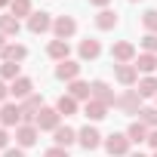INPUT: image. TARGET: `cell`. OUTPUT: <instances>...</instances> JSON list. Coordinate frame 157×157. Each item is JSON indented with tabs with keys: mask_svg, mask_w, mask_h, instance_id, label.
Returning a JSON list of instances; mask_svg holds the SVG:
<instances>
[{
	"mask_svg": "<svg viewBox=\"0 0 157 157\" xmlns=\"http://www.w3.org/2000/svg\"><path fill=\"white\" fill-rule=\"evenodd\" d=\"M129 136H123V132H111L108 139H105V151L108 154H114V157H123V154H129Z\"/></svg>",
	"mask_w": 157,
	"mask_h": 157,
	"instance_id": "6da1fadb",
	"label": "cell"
},
{
	"mask_svg": "<svg viewBox=\"0 0 157 157\" xmlns=\"http://www.w3.org/2000/svg\"><path fill=\"white\" fill-rule=\"evenodd\" d=\"M59 117H62V114H59L56 108H40V114H37L34 126H37L40 132H43V129H52V132H56V129H59Z\"/></svg>",
	"mask_w": 157,
	"mask_h": 157,
	"instance_id": "7a4b0ae2",
	"label": "cell"
},
{
	"mask_svg": "<svg viewBox=\"0 0 157 157\" xmlns=\"http://www.w3.org/2000/svg\"><path fill=\"white\" fill-rule=\"evenodd\" d=\"M111 59H114V62H120V65H129V62L136 59V46H132L129 40H120V43H114V46H111Z\"/></svg>",
	"mask_w": 157,
	"mask_h": 157,
	"instance_id": "3957f363",
	"label": "cell"
},
{
	"mask_svg": "<svg viewBox=\"0 0 157 157\" xmlns=\"http://www.w3.org/2000/svg\"><path fill=\"white\" fill-rule=\"evenodd\" d=\"M90 90H93V99H96V102H102V105H117V96L111 93V86H108L105 80H93Z\"/></svg>",
	"mask_w": 157,
	"mask_h": 157,
	"instance_id": "277c9868",
	"label": "cell"
},
{
	"mask_svg": "<svg viewBox=\"0 0 157 157\" xmlns=\"http://www.w3.org/2000/svg\"><path fill=\"white\" fill-rule=\"evenodd\" d=\"M37 136H40V129H37L34 123H22V126H16V142H19V148H31V145L37 142Z\"/></svg>",
	"mask_w": 157,
	"mask_h": 157,
	"instance_id": "5b68a950",
	"label": "cell"
},
{
	"mask_svg": "<svg viewBox=\"0 0 157 157\" xmlns=\"http://www.w3.org/2000/svg\"><path fill=\"white\" fill-rule=\"evenodd\" d=\"M0 123H3V126H22V108L13 105V102H6L3 108H0Z\"/></svg>",
	"mask_w": 157,
	"mask_h": 157,
	"instance_id": "8992f818",
	"label": "cell"
},
{
	"mask_svg": "<svg viewBox=\"0 0 157 157\" xmlns=\"http://www.w3.org/2000/svg\"><path fill=\"white\" fill-rule=\"evenodd\" d=\"M52 28V19H49V13H31V19H28V31L31 34H43V31H49Z\"/></svg>",
	"mask_w": 157,
	"mask_h": 157,
	"instance_id": "52a82bcc",
	"label": "cell"
},
{
	"mask_svg": "<svg viewBox=\"0 0 157 157\" xmlns=\"http://www.w3.org/2000/svg\"><path fill=\"white\" fill-rule=\"evenodd\" d=\"M52 31H56V37H59V40H68V37L77 31V22H74L71 16H59V19L52 22Z\"/></svg>",
	"mask_w": 157,
	"mask_h": 157,
	"instance_id": "ba28073f",
	"label": "cell"
},
{
	"mask_svg": "<svg viewBox=\"0 0 157 157\" xmlns=\"http://www.w3.org/2000/svg\"><path fill=\"white\" fill-rule=\"evenodd\" d=\"M77 142H80L86 151H93V148H99V145H102V136H99V129H93V126H83L80 132H77Z\"/></svg>",
	"mask_w": 157,
	"mask_h": 157,
	"instance_id": "9c48e42d",
	"label": "cell"
},
{
	"mask_svg": "<svg viewBox=\"0 0 157 157\" xmlns=\"http://www.w3.org/2000/svg\"><path fill=\"white\" fill-rule=\"evenodd\" d=\"M114 74H117V83H123V86H132L139 80V68L136 65H117Z\"/></svg>",
	"mask_w": 157,
	"mask_h": 157,
	"instance_id": "30bf717a",
	"label": "cell"
},
{
	"mask_svg": "<svg viewBox=\"0 0 157 157\" xmlns=\"http://www.w3.org/2000/svg\"><path fill=\"white\" fill-rule=\"evenodd\" d=\"M77 74H80V65L71 62V59L59 62V68H56V77H59V80H77Z\"/></svg>",
	"mask_w": 157,
	"mask_h": 157,
	"instance_id": "8fae6325",
	"label": "cell"
},
{
	"mask_svg": "<svg viewBox=\"0 0 157 157\" xmlns=\"http://www.w3.org/2000/svg\"><path fill=\"white\" fill-rule=\"evenodd\" d=\"M0 56H3V62H22V59H28V49L22 43H6L0 49Z\"/></svg>",
	"mask_w": 157,
	"mask_h": 157,
	"instance_id": "7c38bea8",
	"label": "cell"
},
{
	"mask_svg": "<svg viewBox=\"0 0 157 157\" xmlns=\"http://www.w3.org/2000/svg\"><path fill=\"white\" fill-rule=\"evenodd\" d=\"M31 90H34V83L28 80V77H19V80H13V86H10V96H16V99H28V96H34Z\"/></svg>",
	"mask_w": 157,
	"mask_h": 157,
	"instance_id": "4fadbf2b",
	"label": "cell"
},
{
	"mask_svg": "<svg viewBox=\"0 0 157 157\" xmlns=\"http://www.w3.org/2000/svg\"><path fill=\"white\" fill-rule=\"evenodd\" d=\"M139 99H142V96H139L136 90H129V93H123V96L117 99V105H120L126 114H139Z\"/></svg>",
	"mask_w": 157,
	"mask_h": 157,
	"instance_id": "5bb4252c",
	"label": "cell"
},
{
	"mask_svg": "<svg viewBox=\"0 0 157 157\" xmlns=\"http://www.w3.org/2000/svg\"><path fill=\"white\" fill-rule=\"evenodd\" d=\"M19 31H22V22H19L16 16H0V34H3V37H6V34L16 37Z\"/></svg>",
	"mask_w": 157,
	"mask_h": 157,
	"instance_id": "9a60e30c",
	"label": "cell"
},
{
	"mask_svg": "<svg viewBox=\"0 0 157 157\" xmlns=\"http://www.w3.org/2000/svg\"><path fill=\"white\" fill-rule=\"evenodd\" d=\"M68 96H71V99H93V90H90V83H83V80H71Z\"/></svg>",
	"mask_w": 157,
	"mask_h": 157,
	"instance_id": "2e32d148",
	"label": "cell"
},
{
	"mask_svg": "<svg viewBox=\"0 0 157 157\" xmlns=\"http://www.w3.org/2000/svg\"><path fill=\"white\" fill-rule=\"evenodd\" d=\"M99 52H102V43H99V40L86 37V40L80 43V59H99Z\"/></svg>",
	"mask_w": 157,
	"mask_h": 157,
	"instance_id": "e0dca14e",
	"label": "cell"
},
{
	"mask_svg": "<svg viewBox=\"0 0 157 157\" xmlns=\"http://www.w3.org/2000/svg\"><path fill=\"white\" fill-rule=\"evenodd\" d=\"M56 111H59L62 117H71V114H77V99H71V96H59V102H56Z\"/></svg>",
	"mask_w": 157,
	"mask_h": 157,
	"instance_id": "ac0fdd59",
	"label": "cell"
},
{
	"mask_svg": "<svg viewBox=\"0 0 157 157\" xmlns=\"http://www.w3.org/2000/svg\"><path fill=\"white\" fill-rule=\"evenodd\" d=\"M83 114H86L90 120H102V117L108 114V105H102V102L90 99V102H86V108H83Z\"/></svg>",
	"mask_w": 157,
	"mask_h": 157,
	"instance_id": "d6986e66",
	"label": "cell"
},
{
	"mask_svg": "<svg viewBox=\"0 0 157 157\" xmlns=\"http://www.w3.org/2000/svg\"><path fill=\"white\" fill-rule=\"evenodd\" d=\"M126 136H129V142H148V126L142 123V120H136V123H129V129H126Z\"/></svg>",
	"mask_w": 157,
	"mask_h": 157,
	"instance_id": "ffe728a7",
	"label": "cell"
},
{
	"mask_svg": "<svg viewBox=\"0 0 157 157\" xmlns=\"http://www.w3.org/2000/svg\"><path fill=\"white\" fill-rule=\"evenodd\" d=\"M77 142V132L71 129V126H59L56 129V145L59 148H68V145H74Z\"/></svg>",
	"mask_w": 157,
	"mask_h": 157,
	"instance_id": "44dd1931",
	"label": "cell"
},
{
	"mask_svg": "<svg viewBox=\"0 0 157 157\" xmlns=\"http://www.w3.org/2000/svg\"><path fill=\"white\" fill-rule=\"evenodd\" d=\"M46 52H49L52 59H59V62H65V59H68V52H71V46H68V40H52Z\"/></svg>",
	"mask_w": 157,
	"mask_h": 157,
	"instance_id": "7402d4cb",
	"label": "cell"
},
{
	"mask_svg": "<svg viewBox=\"0 0 157 157\" xmlns=\"http://www.w3.org/2000/svg\"><path fill=\"white\" fill-rule=\"evenodd\" d=\"M96 25H99L102 31H111V28L117 25V13H111V10H102V13L96 16Z\"/></svg>",
	"mask_w": 157,
	"mask_h": 157,
	"instance_id": "603a6c76",
	"label": "cell"
},
{
	"mask_svg": "<svg viewBox=\"0 0 157 157\" xmlns=\"http://www.w3.org/2000/svg\"><path fill=\"white\" fill-rule=\"evenodd\" d=\"M136 68H139V71H145V74L157 71V56H154V52H145V56H139V59H136Z\"/></svg>",
	"mask_w": 157,
	"mask_h": 157,
	"instance_id": "cb8c5ba5",
	"label": "cell"
},
{
	"mask_svg": "<svg viewBox=\"0 0 157 157\" xmlns=\"http://www.w3.org/2000/svg\"><path fill=\"white\" fill-rule=\"evenodd\" d=\"M10 10H13V16L16 19H31V0H13V3H10Z\"/></svg>",
	"mask_w": 157,
	"mask_h": 157,
	"instance_id": "d4e9b609",
	"label": "cell"
},
{
	"mask_svg": "<svg viewBox=\"0 0 157 157\" xmlns=\"http://www.w3.org/2000/svg\"><path fill=\"white\" fill-rule=\"evenodd\" d=\"M142 99H148V96H157V80L154 77H145V80H139V90H136Z\"/></svg>",
	"mask_w": 157,
	"mask_h": 157,
	"instance_id": "484cf974",
	"label": "cell"
},
{
	"mask_svg": "<svg viewBox=\"0 0 157 157\" xmlns=\"http://www.w3.org/2000/svg\"><path fill=\"white\" fill-rule=\"evenodd\" d=\"M139 120L145 126H154L157 129V108H139Z\"/></svg>",
	"mask_w": 157,
	"mask_h": 157,
	"instance_id": "4316f807",
	"label": "cell"
},
{
	"mask_svg": "<svg viewBox=\"0 0 157 157\" xmlns=\"http://www.w3.org/2000/svg\"><path fill=\"white\" fill-rule=\"evenodd\" d=\"M0 77H3V80H19V65L16 62H3L0 65Z\"/></svg>",
	"mask_w": 157,
	"mask_h": 157,
	"instance_id": "83f0119b",
	"label": "cell"
},
{
	"mask_svg": "<svg viewBox=\"0 0 157 157\" xmlns=\"http://www.w3.org/2000/svg\"><path fill=\"white\" fill-rule=\"evenodd\" d=\"M142 25H145L151 34H157V10H148V13L142 16Z\"/></svg>",
	"mask_w": 157,
	"mask_h": 157,
	"instance_id": "f1b7e54d",
	"label": "cell"
},
{
	"mask_svg": "<svg viewBox=\"0 0 157 157\" xmlns=\"http://www.w3.org/2000/svg\"><path fill=\"white\" fill-rule=\"evenodd\" d=\"M142 46H145L148 52H157V34H148V37H142Z\"/></svg>",
	"mask_w": 157,
	"mask_h": 157,
	"instance_id": "f546056e",
	"label": "cell"
},
{
	"mask_svg": "<svg viewBox=\"0 0 157 157\" xmlns=\"http://www.w3.org/2000/svg\"><path fill=\"white\" fill-rule=\"evenodd\" d=\"M43 157H68V148H59V145H56V148H49Z\"/></svg>",
	"mask_w": 157,
	"mask_h": 157,
	"instance_id": "4dcf8cb0",
	"label": "cell"
},
{
	"mask_svg": "<svg viewBox=\"0 0 157 157\" xmlns=\"http://www.w3.org/2000/svg\"><path fill=\"white\" fill-rule=\"evenodd\" d=\"M3 157H25V151H22V148H6Z\"/></svg>",
	"mask_w": 157,
	"mask_h": 157,
	"instance_id": "1f68e13d",
	"label": "cell"
},
{
	"mask_svg": "<svg viewBox=\"0 0 157 157\" xmlns=\"http://www.w3.org/2000/svg\"><path fill=\"white\" fill-rule=\"evenodd\" d=\"M6 96H10V90H6V83L0 80V102H6Z\"/></svg>",
	"mask_w": 157,
	"mask_h": 157,
	"instance_id": "d6a6232c",
	"label": "cell"
},
{
	"mask_svg": "<svg viewBox=\"0 0 157 157\" xmlns=\"http://www.w3.org/2000/svg\"><path fill=\"white\" fill-rule=\"evenodd\" d=\"M148 145H151V148H157V129H154V132H148Z\"/></svg>",
	"mask_w": 157,
	"mask_h": 157,
	"instance_id": "836d02e7",
	"label": "cell"
},
{
	"mask_svg": "<svg viewBox=\"0 0 157 157\" xmlns=\"http://www.w3.org/2000/svg\"><path fill=\"white\" fill-rule=\"evenodd\" d=\"M6 145H10V136H6L3 129H0V148H6Z\"/></svg>",
	"mask_w": 157,
	"mask_h": 157,
	"instance_id": "e575fe53",
	"label": "cell"
},
{
	"mask_svg": "<svg viewBox=\"0 0 157 157\" xmlns=\"http://www.w3.org/2000/svg\"><path fill=\"white\" fill-rule=\"evenodd\" d=\"M90 3H93V6H108L111 0H90Z\"/></svg>",
	"mask_w": 157,
	"mask_h": 157,
	"instance_id": "d590c367",
	"label": "cell"
},
{
	"mask_svg": "<svg viewBox=\"0 0 157 157\" xmlns=\"http://www.w3.org/2000/svg\"><path fill=\"white\" fill-rule=\"evenodd\" d=\"M6 3H13V0H0V10H3V6H6Z\"/></svg>",
	"mask_w": 157,
	"mask_h": 157,
	"instance_id": "8d00e7d4",
	"label": "cell"
},
{
	"mask_svg": "<svg viewBox=\"0 0 157 157\" xmlns=\"http://www.w3.org/2000/svg\"><path fill=\"white\" fill-rule=\"evenodd\" d=\"M3 46H6V43H3V34H0V49H3Z\"/></svg>",
	"mask_w": 157,
	"mask_h": 157,
	"instance_id": "74e56055",
	"label": "cell"
},
{
	"mask_svg": "<svg viewBox=\"0 0 157 157\" xmlns=\"http://www.w3.org/2000/svg\"><path fill=\"white\" fill-rule=\"evenodd\" d=\"M129 157H145V154H129Z\"/></svg>",
	"mask_w": 157,
	"mask_h": 157,
	"instance_id": "f35d334b",
	"label": "cell"
},
{
	"mask_svg": "<svg viewBox=\"0 0 157 157\" xmlns=\"http://www.w3.org/2000/svg\"><path fill=\"white\" fill-rule=\"evenodd\" d=\"M129 3H136V0H129Z\"/></svg>",
	"mask_w": 157,
	"mask_h": 157,
	"instance_id": "ab89813d",
	"label": "cell"
},
{
	"mask_svg": "<svg viewBox=\"0 0 157 157\" xmlns=\"http://www.w3.org/2000/svg\"><path fill=\"white\" fill-rule=\"evenodd\" d=\"M154 157H157V154H154Z\"/></svg>",
	"mask_w": 157,
	"mask_h": 157,
	"instance_id": "60d3db41",
	"label": "cell"
}]
</instances>
